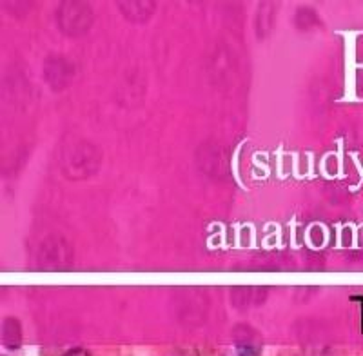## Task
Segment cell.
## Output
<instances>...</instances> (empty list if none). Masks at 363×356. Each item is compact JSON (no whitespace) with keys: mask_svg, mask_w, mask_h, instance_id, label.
<instances>
[{"mask_svg":"<svg viewBox=\"0 0 363 356\" xmlns=\"http://www.w3.org/2000/svg\"><path fill=\"white\" fill-rule=\"evenodd\" d=\"M258 355H260V345H255V347H252L251 344L238 345V356H258Z\"/></svg>","mask_w":363,"mask_h":356,"instance_id":"6da1fadb","label":"cell"},{"mask_svg":"<svg viewBox=\"0 0 363 356\" xmlns=\"http://www.w3.org/2000/svg\"><path fill=\"white\" fill-rule=\"evenodd\" d=\"M64 356H91V355L87 351H84V349H71V351H67Z\"/></svg>","mask_w":363,"mask_h":356,"instance_id":"7a4b0ae2","label":"cell"}]
</instances>
